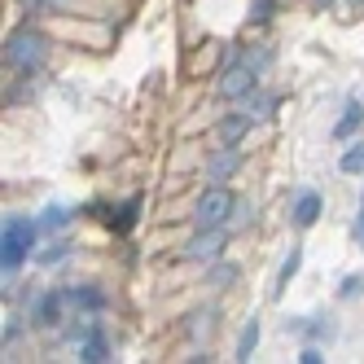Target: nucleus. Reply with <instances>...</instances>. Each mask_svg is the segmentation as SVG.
Wrapping results in <instances>:
<instances>
[{"mask_svg": "<svg viewBox=\"0 0 364 364\" xmlns=\"http://www.w3.org/2000/svg\"><path fill=\"white\" fill-rule=\"evenodd\" d=\"M62 224H66V211H62V206H53V211L44 215V228H62Z\"/></svg>", "mask_w": 364, "mask_h": 364, "instance_id": "obj_16", "label": "nucleus"}, {"mask_svg": "<svg viewBox=\"0 0 364 364\" xmlns=\"http://www.w3.org/2000/svg\"><path fill=\"white\" fill-rule=\"evenodd\" d=\"M80 355H84L88 364H101V360H106V338H101V333H92L88 343L80 347Z\"/></svg>", "mask_w": 364, "mask_h": 364, "instance_id": "obj_10", "label": "nucleus"}, {"mask_svg": "<svg viewBox=\"0 0 364 364\" xmlns=\"http://www.w3.org/2000/svg\"><path fill=\"white\" fill-rule=\"evenodd\" d=\"M224 250V228H198V237L185 246L189 259H215Z\"/></svg>", "mask_w": 364, "mask_h": 364, "instance_id": "obj_5", "label": "nucleus"}, {"mask_svg": "<svg viewBox=\"0 0 364 364\" xmlns=\"http://www.w3.org/2000/svg\"><path fill=\"white\" fill-rule=\"evenodd\" d=\"M259 5H264V9H268V5H272V0H259Z\"/></svg>", "mask_w": 364, "mask_h": 364, "instance_id": "obj_18", "label": "nucleus"}, {"mask_svg": "<svg viewBox=\"0 0 364 364\" xmlns=\"http://www.w3.org/2000/svg\"><path fill=\"white\" fill-rule=\"evenodd\" d=\"M228 211H232V198H228L220 185H211V189L198 198V206H193V224H198V228H224Z\"/></svg>", "mask_w": 364, "mask_h": 364, "instance_id": "obj_3", "label": "nucleus"}, {"mask_svg": "<svg viewBox=\"0 0 364 364\" xmlns=\"http://www.w3.org/2000/svg\"><path fill=\"white\" fill-rule=\"evenodd\" d=\"M321 5H333V0H321Z\"/></svg>", "mask_w": 364, "mask_h": 364, "instance_id": "obj_19", "label": "nucleus"}, {"mask_svg": "<svg viewBox=\"0 0 364 364\" xmlns=\"http://www.w3.org/2000/svg\"><path fill=\"white\" fill-rule=\"evenodd\" d=\"M66 299L70 303H84V307H101V294H92V290H70Z\"/></svg>", "mask_w": 364, "mask_h": 364, "instance_id": "obj_15", "label": "nucleus"}, {"mask_svg": "<svg viewBox=\"0 0 364 364\" xmlns=\"http://www.w3.org/2000/svg\"><path fill=\"white\" fill-rule=\"evenodd\" d=\"M255 343H259V325L250 321V325L242 329V343H237V360H250V351H255Z\"/></svg>", "mask_w": 364, "mask_h": 364, "instance_id": "obj_11", "label": "nucleus"}, {"mask_svg": "<svg viewBox=\"0 0 364 364\" xmlns=\"http://www.w3.org/2000/svg\"><path fill=\"white\" fill-rule=\"evenodd\" d=\"M338 167H343L347 176H360V171H364V141H355V145L343 154V163H338Z\"/></svg>", "mask_w": 364, "mask_h": 364, "instance_id": "obj_9", "label": "nucleus"}, {"mask_svg": "<svg viewBox=\"0 0 364 364\" xmlns=\"http://www.w3.org/2000/svg\"><path fill=\"white\" fill-rule=\"evenodd\" d=\"M5 58H9V66H18L22 75H36V70L44 66V58H48V40L36 36V31H18V36H9V44H5Z\"/></svg>", "mask_w": 364, "mask_h": 364, "instance_id": "obj_1", "label": "nucleus"}, {"mask_svg": "<svg viewBox=\"0 0 364 364\" xmlns=\"http://www.w3.org/2000/svg\"><path fill=\"white\" fill-rule=\"evenodd\" d=\"M355 237H360V242H364V215H360V220H355Z\"/></svg>", "mask_w": 364, "mask_h": 364, "instance_id": "obj_17", "label": "nucleus"}, {"mask_svg": "<svg viewBox=\"0 0 364 364\" xmlns=\"http://www.w3.org/2000/svg\"><path fill=\"white\" fill-rule=\"evenodd\" d=\"M316 215H321V198L316 193H299V202H294V224L307 228V224H316Z\"/></svg>", "mask_w": 364, "mask_h": 364, "instance_id": "obj_6", "label": "nucleus"}, {"mask_svg": "<svg viewBox=\"0 0 364 364\" xmlns=\"http://www.w3.org/2000/svg\"><path fill=\"white\" fill-rule=\"evenodd\" d=\"M232 167H237V154L228 149V154H215V159L206 163V176H211L215 185H220V180H228V176H232Z\"/></svg>", "mask_w": 364, "mask_h": 364, "instance_id": "obj_8", "label": "nucleus"}, {"mask_svg": "<svg viewBox=\"0 0 364 364\" xmlns=\"http://www.w3.org/2000/svg\"><path fill=\"white\" fill-rule=\"evenodd\" d=\"M360 119H364V110H360V106H347V114H343V123H338V127H333V132H338V136H351V132H355V127H360Z\"/></svg>", "mask_w": 364, "mask_h": 364, "instance_id": "obj_12", "label": "nucleus"}, {"mask_svg": "<svg viewBox=\"0 0 364 364\" xmlns=\"http://www.w3.org/2000/svg\"><path fill=\"white\" fill-rule=\"evenodd\" d=\"M36 316H40V325H53V321H58V294L40 299V303H36Z\"/></svg>", "mask_w": 364, "mask_h": 364, "instance_id": "obj_13", "label": "nucleus"}, {"mask_svg": "<svg viewBox=\"0 0 364 364\" xmlns=\"http://www.w3.org/2000/svg\"><path fill=\"white\" fill-rule=\"evenodd\" d=\"M299 264H303V255H299V250H290V259L281 264V285H285V281H290V277L299 272Z\"/></svg>", "mask_w": 364, "mask_h": 364, "instance_id": "obj_14", "label": "nucleus"}, {"mask_svg": "<svg viewBox=\"0 0 364 364\" xmlns=\"http://www.w3.org/2000/svg\"><path fill=\"white\" fill-rule=\"evenodd\" d=\"M31 246H36V224H27L22 215L5 220V242H0V264H5V272H14L22 259H27Z\"/></svg>", "mask_w": 364, "mask_h": 364, "instance_id": "obj_2", "label": "nucleus"}, {"mask_svg": "<svg viewBox=\"0 0 364 364\" xmlns=\"http://www.w3.org/2000/svg\"><path fill=\"white\" fill-rule=\"evenodd\" d=\"M250 123H255V114H228V119L220 123V141H224V145H237V136L246 132Z\"/></svg>", "mask_w": 364, "mask_h": 364, "instance_id": "obj_7", "label": "nucleus"}, {"mask_svg": "<svg viewBox=\"0 0 364 364\" xmlns=\"http://www.w3.org/2000/svg\"><path fill=\"white\" fill-rule=\"evenodd\" d=\"M255 80H259V58H250L246 66H228V70H224V80H220V97L237 101V97L255 92Z\"/></svg>", "mask_w": 364, "mask_h": 364, "instance_id": "obj_4", "label": "nucleus"}]
</instances>
